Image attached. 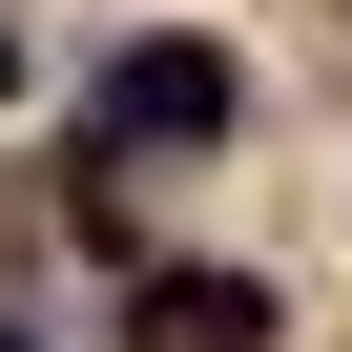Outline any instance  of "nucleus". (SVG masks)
<instances>
[{
	"label": "nucleus",
	"instance_id": "nucleus-1",
	"mask_svg": "<svg viewBox=\"0 0 352 352\" xmlns=\"http://www.w3.org/2000/svg\"><path fill=\"white\" fill-rule=\"evenodd\" d=\"M83 124H104V145H145V166H187V145H228V124H249V83H228V42H124V63L83 83Z\"/></svg>",
	"mask_w": 352,
	"mask_h": 352
},
{
	"label": "nucleus",
	"instance_id": "nucleus-3",
	"mask_svg": "<svg viewBox=\"0 0 352 352\" xmlns=\"http://www.w3.org/2000/svg\"><path fill=\"white\" fill-rule=\"evenodd\" d=\"M0 83H21V42H0Z\"/></svg>",
	"mask_w": 352,
	"mask_h": 352
},
{
	"label": "nucleus",
	"instance_id": "nucleus-2",
	"mask_svg": "<svg viewBox=\"0 0 352 352\" xmlns=\"http://www.w3.org/2000/svg\"><path fill=\"white\" fill-rule=\"evenodd\" d=\"M145 311H166V352H270V331H290V311H270V290H228V270H166Z\"/></svg>",
	"mask_w": 352,
	"mask_h": 352
}]
</instances>
